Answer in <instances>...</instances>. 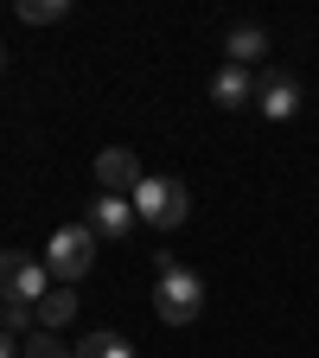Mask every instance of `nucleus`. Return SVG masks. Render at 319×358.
Returning a JSON list of instances; mask_svg holds the SVG:
<instances>
[{"mask_svg":"<svg viewBox=\"0 0 319 358\" xmlns=\"http://www.w3.org/2000/svg\"><path fill=\"white\" fill-rule=\"evenodd\" d=\"M154 313L166 327H192L198 313H205V282L192 275V268H179L172 256H154Z\"/></svg>","mask_w":319,"mask_h":358,"instance_id":"nucleus-1","label":"nucleus"},{"mask_svg":"<svg viewBox=\"0 0 319 358\" xmlns=\"http://www.w3.org/2000/svg\"><path fill=\"white\" fill-rule=\"evenodd\" d=\"M96 231L89 224H64V231L52 237V250H45V268H52V282L58 288H77L83 275H89V262H96Z\"/></svg>","mask_w":319,"mask_h":358,"instance_id":"nucleus-2","label":"nucleus"},{"mask_svg":"<svg viewBox=\"0 0 319 358\" xmlns=\"http://www.w3.org/2000/svg\"><path fill=\"white\" fill-rule=\"evenodd\" d=\"M45 282H52V268H45L38 256H26V250H0V301H7V307H38L45 294H52Z\"/></svg>","mask_w":319,"mask_h":358,"instance_id":"nucleus-3","label":"nucleus"},{"mask_svg":"<svg viewBox=\"0 0 319 358\" xmlns=\"http://www.w3.org/2000/svg\"><path fill=\"white\" fill-rule=\"evenodd\" d=\"M186 211H192V199H186L179 179H166V173H147L141 179V192H134V217H141V224L172 231V224H186Z\"/></svg>","mask_w":319,"mask_h":358,"instance_id":"nucleus-4","label":"nucleus"},{"mask_svg":"<svg viewBox=\"0 0 319 358\" xmlns=\"http://www.w3.org/2000/svg\"><path fill=\"white\" fill-rule=\"evenodd\" d=\"M96 179H103V192L134 199L147 173H141V154H128V148H103V154H96Z\"/></svg>","mask_w":319,"mask_h":358,"instance_id":"nucleus-5","label":"nucleus"},{"mask_svg":"<svg viewBox=\"0 0 319 358\" xmlns=\"http://www.w3.org/2000/svg\"><path fill=\"white\" fill-rule=\"evenodd\" d=\"M83 224H89V231H96L103 243H115V237H128V224H134V199H115V192H103V199H89Z\"/></svg>","mask_w":319,"mask_h":358,"instance_id":"nucleus-6","label":"nucleus"},{"mask_svg":"<svg viewBox=\"0 0 319 358\" xmlns=\"http://www.w3.org/2000/svg\"><path fill=\"white\" fill-rule=\"evenodd\" d=\"M255 103H262V115H268V122H288V115L300 109V83H294V77H262Z\"/></svg>","mask_w":319,"mask_h":358,"instance_id":"nucleus-7","label":"nucleus"},{"mask_svg":"<svg viewBox=\"0 0 319 358\" xmlns=\"http://www.w3.org/2000/svg\"><path fill=\"white\" fill-rule=\"evenodd\" d=\"M249 96H255V83L243 77V64H223V71L211 77V103H217V109H243Z\"/></svg>","mask_w":319,"mask_h":358,"instance_id":"nucleus-8","label":"nucleus"},{"mask_svg":"<svg viewBox=\"0 0 319 358\" xmlns=\"http://www.w3.org/2000/svg\"><path fill=\"white\" fill-rule=\"evenodd\" d=\"M32 313H38V327H45V333H52V327H64V320H77V288H52V294H45Z\"/></svg>","mask_w":319,"mask_h":358,"instance_id":"nucleus-9","label":"nucleus"},{"mask_svg":"<svg viewBox=\"0 0 319 358\" xmlns=\"http://www.w3.org/2000/svg\"><path fill=\"white\" fill-rule=\"evenodd\" d=\"M223 52H230V64H249V58H262V52H268V32H262V26H230Z\"/></svg>","mask_w":319,"mask_h":358,"instance_id":"nucleus-10","label":"nucleus"},{"mask_svg":"<svg viewBox=\"0 0 319 358\" xmlns=\"http://www.w3.org/2000/svg\"><path fill=\"white\" fill-rule=\"evenodd\" d=\"M77 358H134V345L121 333H83L77 339Z\"/></svg>","mask_w":319,"mask_h":358,"instance_id":"nucleus-11","label":"nucleus"},{"mask_svg":"<svg viewBox=\"0 0 319 358\" xmlns=\"http://www.w3.org/2000/svg\"><path fill=\"white\" fill-rule=\"evenodd\" d=\"M71 13V0H20V20L26 26H58Z\"/></svg>","mask_w":319,"mask_h":358,"instance_id":"nucleus-12","label":"nucleus"},{"mask_svg":"<svg viewBox=\"0 0 319 358\" xmlns=\"http://www.w3.org/2000/svg\"><path fill=\"white\" fill-rule=\"evenodd\" d=\"M26 358H77V352H64L52 333H32V339H26Z\"/></svg>","mask_w":319,"mask_h":358,"instance_id":"nucleus-13","label":"nucleus"},{"mask_svg":"<svg viewBox=\"0 0 319 358\" xmlns=\"http://www.w3.org/2000/svg\"><path fill=\"white\" fill-rule=\"evenodd\" d=\"M26 320H32V307H7V320H0V327H7V333H26Z\"/></svg>","mask_w":319,"mask_h":358,"instance_id":"nucleus-14","label":"nucleus"},{"mask_svg":"<svg viewBox=\"0 0 319 358\" xmlns=\"http://www.w3.org/2000/svg\"><path fill=\"white\" fill-rule=\"evenodd\" d=\"M0 358H20V345H13V333L0 327Z\"/></svg>","mask_w":319,"mask_h":358,"instance_id":"nucleus-15","label":"nucleus"},{"mask_svg":"<svg viewBox=\"0 0 319 358\" xmlns=\"http://www.w3.org/2000/svg\"><path fill=\"white\" fill-rule=\"evenodd\" d=\"M0 58H7V52H0Z\"/></svg>","mask_w":319,"mask_h":358,"instance_id":"nucleus-16","label":"nucleus"}]
</instances>
